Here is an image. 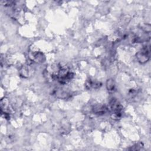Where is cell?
I'll list each match as a JSON object with an SVG mask.
<instances>
[{"mask_svg":"<svg viewBox=\"0 0 151 151\" xmlns=\"http://www.w3.org/2000/svg\"><path fill=\"white\" fill-rule=\"evenodd\" d=\"M101 86V83L98 81H93L91 80H88L85 84L86 88L87 89H90L91 88H99Z\"/></svg>","mask_w":151,"mask_h":151,"instance_id":"cell-5","label":"cell"},{"mask_svg":"<svg viewBox=\"0 0 151 151\" xmlns=\"http://www.w3.org/2000/svg\"><path fill=\"white\" fill-rule=\"evenodd\" d=\"M106 87H107V88L108 89V90H109V91L113 90V89L114 88V82L113 80H112V79L107 80V81L106 82Z\"/></svg>","mask_w":151,"mask_h":151,"instance_id":"cell-7","label":"cell"},{"mask_svg":"<svg viewBox=\"0 0 151 151\" xmlns=\"http://www.w3.org/2000/svg\"><path fill=\"white\" fill-rule=\"evenodd\" d=\"M33 57H34V60L35 61H36V62H43L44 61V56L42 54V53L40 52H37L35 54H33Z\"/></svg>","mask_w":151,"mask_h":151,"instance_id":"cell-6","label":"cell"},{"mask_svg":"<svg viewBox=\"0 0 151 151\" xmlns=\"http://www.w3.org/2000/svg\"><path fill=\"white\" fill-rule=\"evenodd\" d=\"M73 77V73H71L67 68L58 67V71L55 73L52 78H56L61 84H66L69 82Z\"/></svg>","mask_w":151,"mask_h":151,"instance_id":"cell-1","label":"cell"},{"mask_svg":"<svg viewBox=\"0 0 151 151\" xmlns=\"http://www.w3.org/2000/svg\"><path fill=\"white\" fill-rule=\"evenodd\" d=\"M108 110V109L104 105L97 104L93 107V111L99 115H102L105 114Z\"/></svg>","mask_w":151,"mask_h":151,"instance_id":"cell-4","label":"cell"},{"mask_svg":"<svg viewBox=\"0 0 151 151\" xmlns=\"http://www.w3.org/2000/svg\"><path fill=\"white\" fill-rule=\"evenodd\" d=\"M150 45L144 47L140 51L136 54V58L141 63L147 62L150 58Z\"/></svg>","mask_w":151,"mask_h":151,"instance_id":"cell-3","label":"cell"},{"mask_svg":"<svg viewBox=\"0 0 151 151\" xmlns=\"http://www.w3.org/2000/svg\"><path fill=\"white\" fill-rule=\"evenodd\" d=\"M110 108L111 111L112 119L116 120L119 119L122 116L123 107L116 99H113L110 101Z\"/></svg>","mask_w":151,"mask_h":151,"instance_id":"cell-2","label":"cell"}]
</instances>
